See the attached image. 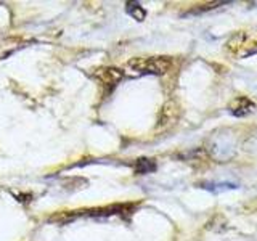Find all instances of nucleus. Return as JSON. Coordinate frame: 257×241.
I'll use <instances>...</instances> for the list:
<instances>
[{"label":"nucleus","instance_id":"nucleus-1","mask_svg":"<svg viewBox=\"0 0 257 241\" xmlns=\"http://www.w3.org/2000/svg\"><path fill=\"white\" fill-rule=\"evenodd\" d=\"M172 61L167 56H140L127 61V68L139 74L163 76L171 69Z\"/></svg>","mask_w":257,"mask_h":241},{"label":"nucleus","instance_id":"nucleus-2","mask_svg":"<svg viewBox=\"0 0 257 241\" xmlns=\"http://www.w3.org/2000/svg\"><path fill=\"white\" fill-rule=\"evenodd\" d=\"M93 76L101 85H104L108 90H111V88L116 87L119 80L124 77V72L117 68H100L95 71Z\"/></svg>","mask_w":257,"mask_h":241},{"label":"nucleus","instance_id":"nucleus-3","mask_svg":"<svg viewBox=\"0 0 257 241\" xmlns=\"http://www.w3.org/2000/svg\"><path fill=\"white\" fill-rule=\"evenodd\" d=\"M254 109H255V104L249 100L247 96H239V98H236L230 106V112L236 117L247 116L249 112H252Z\"/></svg>","mask_w":257,"mask_h":241},{"label":"nucleus","instance_id":"nucleus-4","mask_svg":"<svg viewBox=\"0 0 257 241\" xmlns=\"http://www.w3.org/2000/svg\"><path fill=\"white\" fill-rule=\"evenodd\" d=\"M125 10L137 21H143L145 18H147V12H145V8L139 2H127Z\"/></svg>","mask_w":257,"mask_h":241},{"label":"nucleus","instance_id":"nucleus-5","mask_svg":"<svg viewBox=\"0 0 257 241\" xmlns=\"http://www.w3.org/2000/svg\"><path fill=\"white\" fill-rule=\"evenodd\" d=\"M156 169V164L153 163L151 159H140L139 163H137V172L139 174H148L151 171H155Z\"/></svg>","mask_w":257,"mask_h":241},{"label":"nucleus","instance_id":"nucleus-6","mask_svg":"<svg viewBox=\"0 0 257 241\" xmlns=\"http://www.w3.org/2000/svg\"><path fill=\"white\" fill-rule=\"evenodd\" d=\"M244 39H246L244 32H238V34H235L228 40L227 47L230 48V50H236V48H239L241 45H244Z\"/></svg>","mask_w":257,"mask_h":241}]
</instances>
